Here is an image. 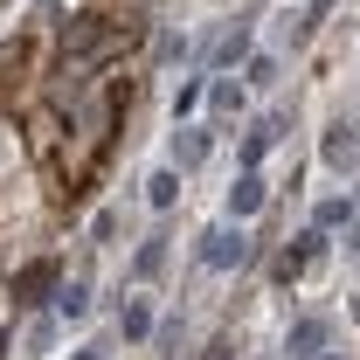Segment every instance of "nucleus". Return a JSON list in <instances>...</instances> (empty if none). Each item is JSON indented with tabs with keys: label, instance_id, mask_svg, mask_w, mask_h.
I'll return each instance as SVG.
<instances>
[{
	"label": "nucleus",
	"instance_id": "obj_7",
	"mask_svg": "<svg viewBox=\"0 0 360 360\" xmlns=\"http://www.w3.org/2000/svg\"><path fill=\"white\" fill-rule=\"evenodd\" d=\"M56 312H63V319H84V312H90V277H84V270L56 291Z\"/></svg>",
	"mask_w": 360,
	"mask_h": 360
},
{
	"label": "nucleus",
	"instance_id": "obj_19",
	"mask_svg": "<svg viewBox=\"0 0 360 360\" xmlns=\"http://www.w3.org/2000/svg\"><path fill=\"white\" fill-rule=\"evenodd\" d=\"M354 208H360V194H354Z\"/></svg>",
	"mask_w": 360,
	"mask_h": 360
},
{
	"label": "nucleus",
	"instance_id": "obj_18",
	"mask_svg": "<svg viewBox=\"0 0 360 360\" xmlns=\"http://www.w3.org/2000/svg\"><path fill=\"white\" fill-rule=\"evenodd\" d=\"M77 360H97V347H84V354H77Z\"/></svg>",
	"mask_w": 360,
	"mask_h": 360
},
{
	"label": "nucleus",
	"instance_id": "obj_13",
	"mask_svg": "<svg viewBox=\"0 0 360 360\" xmlns=\"http://www.w3.org/2000/svg\"><path fill=\"white\" fill-rule=\"evenodd\" d=\"M208 104L215 111H243V84H208Z\"/></svg>",
	"mask_w": 360,
	"mask_h": 360
},
{
	"label": "nucleus",
	"instance_id": "obj_2",
	"mask_svg": "<svg viewBox=\"0 0 360 360\" xmlns=\"http://www.w3.org/2000/svg\"><path fill=\"white\" fill-rule=\"evenodd\" d=\"M326 347H333V319L326 312H298L291 326H284V354L291 360H319Z\"/></svg>",
	"mask_w": 360,
	"mask_h": 360
},
{
	"label": "nucleus",
	"instance_id": "obj_10",
	"mask_svg": "<svg viewBox=\"0 0 360 360\" xmlns=\"http://www.w3.org/2000/svg\"><path fill=\"white\" fill-rule=\"evenodd\" d=\"M118 333H125V340H146V333H153V305H146V298L118 305Z\"/></svg>",
	"mask_w": 360,
	"mask_h": 360
},
{
	"label": "nucleus",
	"instance_id": "obj_3",
	"mask_svg": "<svg viewBox=\"0 0 360 360\" xmlns=\"http://www.w3.org/2000/svg\"><path fill=\"white\" fill-rule=\"evenodd\" d=\"M264 201H270V187L257 167H243V174L229 180V194H222V215L229 222H250V215H264Z\"/></svg>",
	"mask_w": 360,
	"mask_h": 360
},
{
	"label": "nucleus",
	"instance_id": "obj_1",
	"mask_svg": "<svg viewBox=\"0 0 360 360\" xmlns=\"http://www.w3.org/2000/svg\"><path fill=\"white\" fill-rule=\"evenodd\" d=\"M194 264H201V270H236V264H250V236H243V222H215L208 236H201Z\"/></svg>",
	"mask_w": 360,
	"mask_h": 360
},
{
	"label": "nucleus",
	"instance_id": "obj_6",
	"mask_svg": "<svg viewBox=\"0 0 360 360\" xmlns=\"http://www.w3.org/2000/svg\"><path fill=\"white\" fill-rule=\"evenodd\" d=\"M160 270H167V236H146L139 257H132V277H139V284H153Z\"/></svg>",
	"mask_w": 360,
	"mask_h": 360
},
{
	"label": "nucleus",
	"instance_id": "obj_12",
	"mask_svg": "<svg viewBox=\"0 0 360 360\" xmlns=\"http://www.w3.org/2000/svg\"><path fill=\"white\" fill-rule=\"evenodd\" d=\"M319 229H340V222H354V194H333V201H319Z\"/></svg>",
	"mask_w": 360,
	"mask_h": 360
},
{
	"label": "nucleus",
	"instance_id": "obj_14",
	"mask_svg": "<svg viewBox=\"0 0 360 360\" xmlns=\"http://www.w3.org/2000/svg\"><path fill=\"white\" fill-rule=\"evenodd\" d=\"M90 243H118V208H97V222H90Z\"/></svg>",
	"mask_w": 360,
	"mask_h": 360
},
{
	"label": "nucleus",
	"instance_id": "obj_11",
	"mask_svg": "<svg viewBox=\"0 0 360 360\" xmlns=\"http://www.w3.org/2000/svg\"><path fill=\"white\" fill-rule=\"evenodd\" d=\"M243 56H250V21H236V28L222 35V49H215V70H229V63H243Z\"/></svg>",
	"mask_w": 360,
	"mask_h": 360
},
{
	"label": "nucleus",
	"instance_id": "obj_15",
	"mask_svg": "<svg viewBox=\"0 0 360 360\" xmlns=\"http://www.w3.org/2000/svg\"><path fill=\"white\" fill-rule=\"evenodd\" d=\"M201 90H208V84H201V77H194V84H180V90H174V118H180V111H194V104H201Z\"/></svg>",
	"mask_w": 360,
	"mask_h": 360
},
{
	"label": "nucleus",
	"instance_id": "obj_9",
	"mask_svg": "<svg viewBox=\"0 0 360 360\" xmlns=\"http://www.w3.org/2000/svg\"><path fill=\"white\" fill-rule=\"evenodd\" d=\"M243 84H250V90H277V56H270V49H250V70H243Z\"/></svg>",
	"mask_w": 360,
	"mask_h": 360
},
{
	"label": "nucleus",
	"instance_id": "obj_4",
	"mask_svg": "<svg viewBox=\"0 0 360 360\" xmlns=\"http://www.w3.org/2000/svg\"><path fill=\"white\" fill-rule=\"evenodd\" d=\"M319 160L333 167V174H354L360 167V139H354V125L340 118V125H326V146H319Z\"/></svg>",
	"mask_w": 360,
	"mask_h": 360
},
{
	"label": "nucleus",
	"instance_id": "obj_16",
	"mask_svg": "<svg viewBox=\"0 0 360 360\" xmlns=\"http://www.w3.org/2000/svg\"><path fill=\"white\" fill-rule=\"evenodd\" d=\"M49 340H56V319H35V333H28V354H49Z\"/></svg>",
	"mask_w": 360,
	"mask_h": 360
},
{
	"label": "nucleus",
	"instance_id": "obj_5",
	"mask_svg": "<svg viewBox=\"0 0 360 360\" xmlns=\"http://www.w3.org/2000/svg\"><path fill=\"white\" fill-rule=\"evenodd\" d=\"M208 153H215V132H208V125H180V132H174V167H180V174H194Z\"/></svg>",
	"mask_w": 360,
	"mask_h": 360
},
{
	"label": "nucleus",
	"instance_id": "obj_8",
	"mask_svg": "<svg viewBox=\"0 0 360 360\" xmlns=\"http://www.w3.org/2000/svg\"><path fill=\"white\" fill-rule=\"evenodd\" d=\"M146 201H153V208H174L180 201V167H160V174L146 180Z\"/></svg>",
	"mask_w": 360,
	"mask_h": 360
},
{
	"label": "nucleus",
	"instance_id": "obj_17",
	"mask_svg": "<svg viewBox=\"0 0 360 360\" xmlns=\"http://www.w3.org/2000/svg\"><path fill=\"white\" fill-rule=\"evenodd\" d=\"M319 360H347V354H333V347H326V354H319Z\"/></svg>",
	"mask_w": 360,
	"mask_h": 360
}]
</instances>
